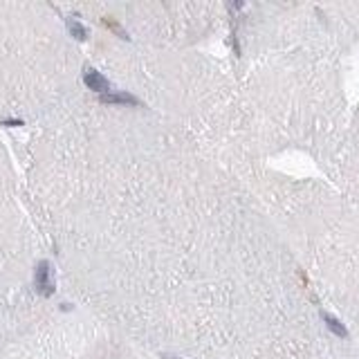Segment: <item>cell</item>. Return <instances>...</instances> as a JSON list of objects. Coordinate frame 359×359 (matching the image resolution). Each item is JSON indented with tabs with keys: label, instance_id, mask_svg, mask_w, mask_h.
<instances>
[{
	"label": "cell",
	"instance_id": "4",
	"mask_svg": "<svg viewBox=\"0 0 359 359\" xmlns=\"http://www.w3.org/2000/svg\"><path fill=\"white\" fill-rule=\"evenodd\" d=\"M321 317H323V321H325V325H328V330H330V332H335L337 337H341V339H346V337H348V328H346V325L339 321V319L332 317V314H328V312H321Z\"/></svg>",
	"mask_w": 359,
	"mask_h": 359
},
{
	"label": "cell",
	"instance_id": "7",
	"mask_svg": "<svg viewBox=\"0 0 359 359\" xmlns=\"http://www.w3.org/2000/svg\"><path fill=\"white\" fill-rule=\"evenodd\" d=\"M3 126H22V119H3Z\"/></svg>",
	"mask_w": 359,
	"mask_h": 359
},
{
	"label": "cell",
	"instance_id": "3",
	"mask_svg": "<svg viewBox=\"0 0 359 359\" xmlns=\"http://www.w3.org/2000/svg\"><path fill=\"white\" fill-rule=\"evenodd\" d=\"M99 101L101 104H128V106H139V99L133 97L128 92H106V94H99Z\"/></svg>",
	"mask_w": 359,
	"mask_h": 359
},
{
	"label": "cell",
	"instance_id": "1",
	"mask_svg": "<svg viewBox=\"0 0 359 359\" xmlns=\"http://www.w3.org/2000/svg\"><path fill=\"white\" fill-rule=\"evenodd\" d=\"M34 285H36L38 294L52 296L54 294V280H52V267L47 261H41L36 265V274H34Z\"/></svg>",
	"mask_w": 359,
	"mask_h": 359
},
{
	"label": "cell",
	"instance_id": "6",
	"mask_svg": "<svg viewBox=\"0 0 359 359\" xmlns=\"http://www.w3.org/2000/svg\"><path fill=\"white\" fill-rule=\"evenodd\" d=\"M104 22H106V25H108V27H110V30H112V32H117V34H119V36H121V38H128V34H126V32H123V30H121V27H119V25H117V22H115V20H112V18H106Z\"/></svg>",
	"mask_w": 359,
	"mask_h": 359
},
{
	"label": "cell",
	"instance_id": "2",
	"mask_svg": "<svg viewBox=\"0 0 359 359\" xmlns=\"http://www.w3.org/2000/svg\"><path fill=\"white\" fill-rule=\"evenodd\" d=\"M83 81H86V86H88L90 90H94V92H99V94L110 92L108 79L101 74V72L92 70V67H86V70H83Z\"/></svg>",
	"mask_w": 359,
	"mask_h": 359
},
{
	"label": "cell",
	"instance_id": "5",
	"mask_svg": "<svg viewBox=\"0 0 359 359\" xmlns=\"http://www.w3.org/2000/svg\"><path fill=\"white\" fill-rule=\"evenodd\" d=\"M67 27H70V32H72V36L79 38V41H83V38L88 36V30L81 25L76 18H67Z\"/></svg>",
	"mask_w": 359,
	"mask_h": 359
}]
</instances>
